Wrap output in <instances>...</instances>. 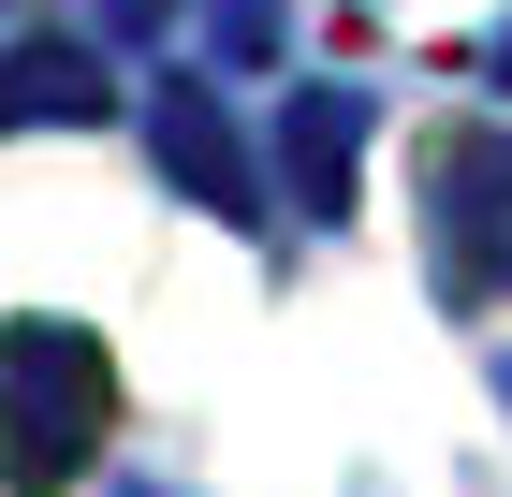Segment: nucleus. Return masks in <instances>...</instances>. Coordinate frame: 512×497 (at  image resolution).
Returning <instances> with one entry per match:
<instances>
[{"label": "nucleus", "mask_w": 512, "mask_h": 497, "mask_svg": "<svg viewBox=\"0 0 512 497\" xmlns=\"http://www.w3.org/2000/svg\"><path fill=\"white\" fill-rule=\"evenodd\" d=\"M483 88H498V103H512V15H498V30H483Z\"/></svg>", "instance_id": "0eeeda50"}, {"label": "nucleus", "mask_w": 512, "mask_h": 497, "mask_svg": "<svg viewBox=\"0 0 512 497\" xmlns=\"http://www.w3.org/2000/svg\"><path fill=\"white\" fill-rule=\"evenodd\" d=\"M118 439V366L88 322H0V497H59Z\"/></svg>", "instance_id": "f257e3e1"}, {"label": "nucleus", "mask_w": 512, "mask_h": 497, "mask_svg": "<svg viewBox=\"0 0 512 497\" xmlns=\"http://www.w3.org/2000/svg\"><path fill=\"white\" fill-rule=\"evenodd\" d=\"M132 497H176V483H132Z\"/></svg>", "instance_id": "6e6552de"}, {"label": "nucleus", "mask_w": 512, "mask_h": 497, "mask_svg": "<svg viewBox=\"0 0 512 497\" xmlns=\"http://www.w3.org/2000/svg\"><path fill=\"white\" fill-rule=\"evenodd\" d=\"M147 147H161V176H176L191 205H220V220H249V205H264V176H249V147H235V117L205 103L191 74L147 88Z\"/></svg>", "instance_id": "7ed1b4c3"}, {"label": "nucleus", "mask_w": 512, "mask_h": 497, "mask_svg": "<svg viewBox=\"0 0 512 497\" xmlns=\"http://www.w3.org/2000/svg\"><path fill=\"white\" fill-rule=\"evenodd\" d=\"M352 147H366V88H293L278 103V191L308 205V220H352Z\"/></svg>", "instance_id": "20e7f679"}, {"label": "nucleus", "mask_w": 512, "mask_h": 497, "mask_svg": "<svg viewBox=\"0 0 512 497\" xmlns=\"http://www.w3.org/2000/svg\"><path fill=\"white\" fill-rule=\"evenodd\" d=\"M59 117H118V74H103L74 30H30L0 59V132H59Z\"/></svg>", "instance_id": "39448f33"}, {"label": "nucleus", "mask_w": 512, "mask_h": 497, "mask_svg": "<svg viewBox=\"0 0 512 497\" xmlns=\"http://www.w3.org/2000/svg\"><path fill=\"white\" fill-rule=\"evenodd\" d=\"M293 0H205V59H278Z\"/></svg>", "instance_id": "423d86ee"}, {"label": "nucleus", "mask_w": 512, "mask_h": 497, "mask_svg": "<svg viewBox=\"0 0 512 497\" xmlns=\"http://www.w3.org/2000/svg\"><path fill=\"white\" fill-rule=\"evenodd\" d=\"M425 191H439V293L498 307L512 293V132H454Z\"/></svg>", "instance_id": "f03ea898"}]
</instances>
